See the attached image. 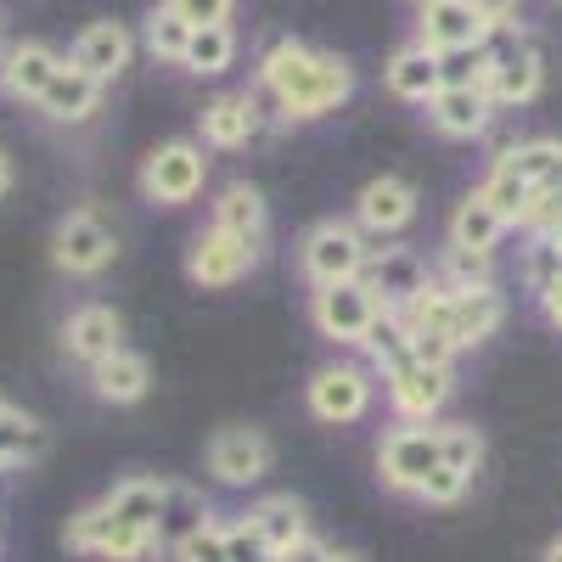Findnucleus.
Returning a JSON list of instances; mask_svg holds the SVG:
<instances>
[{"label":"nucleus","instance_id":"obj_35","mask_svg":"<svg viewBox=\"0 0 562 562\" xmlns=\"http://www.w3.org/2000/svg\"><path fill=\"white\" fill-rule=\"evenodd\" d=\"M45 428L34 416H23V411H12L7 422H0V473H18V467H34L40 456H45Z\"/></svg>","mask_w":562,"mask_h":562},{"label":"nucleus","instance_id":"obj_4","mask_svg":"<svg viewBox=\"0 0 562 562\" xmlns=\"http://www.w3.org/2000/svg\"><path fill=\"white\" fill-rule=\"evenodd\" d=\"M378 389L383 383L366 360H326L304 383V411L321 428H355V422H366L371 405H378Z\"/></svg>","mask_w":562,"mask_h":562},{"label":"nucleus","instance_id":"obj_21","mask_svg":"<svg viewBox=\"0 0 562 562\" xmlns=\"http://www.w3.org/2000/svg\"><path fill=\"white\" fill-rule=\"evenodd\" d=\"M63 68V57L45 40H12L0 52V90L12 102H40V90L52 85V74Z\"/></svg>","mask_w":562,"mask_h":562},{"label":"nucleus","instance_id":"obj_20","mask_svg":"<svg viewBox=\"0 0 562 562\" xmlns=\"http://www.w3.org/2000/svg\"><path fill=\"white\" fill-rule=\"evenodd\" d=\"M428 124L445 140H479L495 124V102L484 97L479 85H445L439 97L428 102Z\"/></svg>","mask_w":562,"mask_h":562},{"label":"nucleus","instance_id":"obj_7","mask_svg":"<svg viewBox=\"0 0 562 562\" xmlns=\"http://www.w3.org/2000/svg\"><path fill=\"white\" fill-rule=\"evenodd\" d=\"M113 259H119V231L108 225V214L97 203L68 209L52 225V265L68 281H97V276L113 270Z\"/></svg>","mask_w":562,"mask_h":562},{"label":"nucleus","instance_id":"obj_45","mask_svg":"<svg viewBox=\"0 0 562 562\" xmlns=\"http://www.w3.org/2000/svg\"><path fill=\"white\" fill-rule=\"evenodd\" d=\"M333 562H366V557H360V551H338V546H333Z\"/></svg>","mask_w":562,"mask_h":562},{"label":"nucleus","instance_id":"obj_49","mask_svg":"<svg viewBox=\"0 0 562 562\" xmlns=\"http://www.w3.org/2000/svg\"><path fill=\"white\" fill-rule=\"evenodd\" d=\"M0 52H7V29H0Z\"/></svg>","mask_w":562,"mask_h":562},{"label":"nucleus","instance_id":"obj_47","mask_svg":"<svg viewBox=\"0 0 562 562\" xmlns=\"http://www.w3.org/2000/svg\"><path fill=\"white\" fill-rule=\"evenodd\" d=\"M12 411H18V405H12V400H7V394H0V422H7V416H12Z\"/></svg>","mask_w":562,"mask_h":562},{"label":"nucleus","instance_id":"obj_38","mask_svg":"<svg viewBox=\"0 0 562 562\" xmlns=\"http://www.w3.org/2000/svg\"><path fill=\"white\" fill-rule=\"evenodd\" d=\"M102 535H108V512H102V501L79 506L74 518H68V529H63V540H68L74 557H102Z\"/></svg>","mask_w":562,"mask_h":562},{"label":"nucleus","instance_id":"obj_17","mask_svg":"<svg viewBox=\"0 0 562 562\" xmlns=\"http://www.w3.org/2000/svg\"><path fill=\"white\" fill-rule=\"evenodd\" d=\"M130 57H135V34H130L124 23H113V18L85 23L79 40H74V52H68L74 68H85L90 79H102V85H113V79L130 68Z\"/></svg>","mask_w":562,"mask_h":562},{"label":"nucleus","instance_id":"obj_30","mask_svg":"<svg viewBox=\"0 0 562 562\" xmlns=\"http://www.w3.org/2000/svg\"><path fill=\"white\" fill-rule=\"evenodd\" d=\"M231 63H237V29L214 23V29H192V45H186L180 68L198 74V79H220Z\"/></svg>","mask_w":562,"mask_h":562},{"label":"nucleus","instance_id":"obj_19","mask_svg":"<svg viewBox=\"0 0 562 562\" xmlns=\"http://www.w3.org/2000/svg\"><path fill=\"white\" fill-rule=\"evenodd\" d=\"M383 85H389V97L428 108L445 90V57H434L422 40H411V45H400V52L383 63Z\"/></svg>","mask_w":562,"mask_h":562},{"label":"nucleus","instance_id":"obj_18","mask_svg":"<svg viewBox=\"0 0 562 562\" xmlns=\"http://www.w3.org/2000/svg\"><path fill=\"white\" fill-rule=\"evenodd\" d=\"M259 130H265V119H259V108H254L248 90L214 97V102L203 108V119H198V140H203L209 153H243Z\"/></svg>","mask_w":562,"mask_h":562},{"label":"nucleus","instance_id":"obj_5","mask_svg":"<svg viewBox=\"0 0 562 562\" xmlns=\"http://www.w3.org/2000/svg\"><path fill=\"white\" fill-rule=\"evenodd\" d=\"M371 243L355 220H315L299 237V276L310 288H338V281H360L371 265Z\"/></svg>","mask_w":562,"mask_h":562},{"label":"nucleus","instance_id":"obj_12","mask_svg":"<svg viewBox=\"0 0 562 562\" xmlns=\"http://www.w3.org/2000/svg\"><path fill=\"white\" fill-rule=\"evenodd\" d=\"M450 389H456L450 366H428V360H405L383 378L394 422H439V411L450 405Z\"/></svg>","mask_w":562,"mask_h":562},{"label":"nucleus","instance_id":"obj_24","mask_svg":"<svg viewBox=\"0 0 562 562\" xmlns=\"http://www.w3.org/2000/svg\"><path fill=\"white\" fill-rule=\"evenodd\" d=\"M90 394H97L102 405H140L153 394V360L124 344L102 366H90Z\"/></svg>","mask_w":562,"mask_h":562},{"label":"nucleus","instance_id":"obj_42","mask_svg":"<svg viewBox=\"0 0 562 562\" xmlns=\"http://www.w3.org/2000/svg\"><path fill=\"white\" fill-rule=\"evenodd\" d=\"M270 562H333V546L326 540H315V535H304L299 546H288L281 557H270Z\"/></svg>","mask_w":562,"mask_h":562},{"label":"nucleus","instance_id":"obj_36","mask_svg":"<svg viewBox=\"0 0 562 562\" xmlns=\"http://www.w3.org/2000/svg\"><path fill=\"white\" fill-rule=\"evenodd\" d=\"M434 281L439 288H495V254H467V248H445L439 265H434Z\"/></svg>","mask_w":562,"mask_h":562},{"label":"nucleus","instance_id":"obj_16","mask_svg":"<svg viewBox=\"0 0 562 562\" xmlns=\"http://www.w3.org/2000/svg\"><path fill=\"white\" fill-rule=\"evenodd\" d=\"M124 349V315L113 310V304H102V299H90V304H79V310H68V321H63V355L74 360V366H102L108 355H119Z\"/></svg>","mask_w":562,"mask_h":562},{"label":"nucleus","instance_id":"obj_41","mask_svg":"<svg viewBox=\"0 0 562 562\" xmlns=\"http://www.w3.org/2000/svg\"><path fill=\"white\" fill-rule=\"evenodd\" d=\"M169 7L192 23V29H214V23H231L237 12V0H169Z\"/></svg>","mask_w":562,"mask_h":562},{"label":"nucleus","instance_id":"obj_39","mask_svg":"<svg viewBox=\"0 0 562 562\" xmlns=\"http://www.w3.org/2000/svg\"><path fill=\"white\" fill-rule=\"evenodd\" d=\"M169 562H231V540H225V524L214 518V524H203L192 540H186Z\"/></svg>","mask_w":562,"mask_h":562},{"label":"nucleus","instance_id":"obj_32","mask_svg":"<svg viewBox=\"0 0 562 562\" xmlns=\"http://www.w3.org/2000/svg\"><path fill=\"white\" fill-rule=\"evenodd\" d=\"M557 276H562V231H529L524 259H518V281H524V293H529V299H540Z\"/></svg>","mask_w":562,"mask_h":562},{"label":"nucleus","instance_id":"obj_50","mask_svg":"<svg viewBox=\"0 0 562 562\" xmlns=\"http://www.w3.org/2000/svg\"><path fill=\"white\" fill-rule=\"evenodd\" d=\"M0 551H7V540H0Z\"/></svg>","mask_w":562,"mask_h":562},{"label":"nucleus","instance_id":"obj_9","mask_svg":"<svg viewBox=\"0 0 562 562\" xmlns=\"http://www.w3.org/2000/svg\"><path fill=\"white\" fill-rule=\"evenodd\" d=\"M265 248L248 243V237H231V231L220 225H203L192 248H186V276H192V288H209V293H225L237 288V281H248L259 270Z\"/></svg>","mask_w":562,"mask_h":562},{"label":"nucleus","instance_id":"obj_1","mask_svg":"<svg viewBox=\"0 0 562 562\" xmlns=\"http://www.w3.org/2000/svg\"><path fill=\"white\" fill-rule=\"evenodd\" d=\"M276 108L281 124H315L326 113H338L355 97V68L338 52H315V45L293 40V34H276L265 52H259V74H254Z\"/></svg>","mask_w":562,"mask_h":562},{"label":"nucleus","instance_id":"obj_46","mask_svg":"<svg viewBox=\"0 0 562 562\" xmlns=\"http://www.w3.org/2000/svg\"><path fill=\"white\" fill-rule=\"evenodd\" d=\"M546 562H562V535H557V540L546 546Z\"/></svg>","mask_w":562,"mask_h":562},{"label":"nucleus","instance_id":"obj_34","mask_svg":"<svg viewBox=\"0 0 562 562\" xmlns=\"http://www.w3.org/2000/svg\"><path fill=\"white\" fill-rule=\"evenodd\" d=\"M360 355H366V366L378 371V378H389L394 366L416 360V355H411V333H405V321H400L394 310H383V315H378V326H371V333H366Z\"/></svg>","mask_w":562,"mask_h":562},{"label":"nucleus","instance_id":"obj_31","mask_svg":"<svg viewBox=\"0 0 562 562\" xmlns=\"http://www.w3.org/2000/svg\"><path fill=\"white\" fill-rule=\"evenodd\" d=\"M479 198L512 225V231H524L529 225V209H535V186L529 180H518L512 169H501V164H490V175H484V186H479Z\"/></svg>","mask_w":562,"mask_h":562},{"label":"nucleus","instance_id":"obj_29","mask_svg":"<svg viewBox=\"0 0 562 562\" xmlns=\"http://www.w3.org/2000/svg\"><path fill=\"white\" fill-rule=\"evenodd\" d=\"M501 169H512L518 180H529L535 192H551V186H562V140L551 135H535V140H512V147L495 153Z\"/></svg>","mask_w":562,"mask_h":562},{"label":"nucleus","instance_id":"obj_37","mask_svg":"<svg viewBox=\"0 0 562 562\" xmlns=\"http://www.w3.org/2000/svg\"><path fill=\"white\" fill-rule=\"evenodd\" d=\"M484 456H490L484 428H473V422H445V467H456V473H467V479L479 484Z\"/></svg>","mask_w":562,"mask_h":562},{"label":"nucleus","instance_id":"obj_13","mask_svg":"<svg viewBox=\"0 0 562 562\" xmlns=\"http://www.w3.org/2000/svg\"><path fill=\"white\" fill-rule=\"evenodd\" d=\"M546 85V45L518 29V40L495 45V74H490V102L495 108H529Z\"/></svg>","mask_w":562,"mask_h":562},{"label":"nucleus","instance_id":"obj_44","mask_svg":"<svg viewBox=\"0 0 562 562\" xmlns=\"http://www.w3.org/2000/svg\"><path fill=\"white\" fill-rule=\"evenodd\" d=\"M7 192H12V153L0 147V203H7Z\"/></svg>","mask_w":562,"mask_h":562},{"label":"nucleus","instance_id":"obj_8","mask_svg":"<svg viewBox=\"0 0 562 562\" xmlns=\"http://www.w3.org/2000/svg\"><path fill=\"white\" fill-rule=\"evenodd\" d=\"M383 304L371 299L366 281H338V288H310V326L315 338H326L333 349H360L366 333L378 326Z\"/></svg>","mask_w":562,"mask_h":562},{"label":"nucleus","instance_id":"obj_6","mask_svg":"<svg viewBox=\"0 0 562 562\" xmlns=\"http://www.w3.org/2000/svg\"><path fill=\"white\" fill-rule=\"evenodd\" d=\"M140 198H147L153 209H186L203 198L209 186V147L192 135H175V140H158V147L147 153V164H140Z\"/></svg>","mask_w":562,"mask_h":562},{"label":"nucleus","instance_id":"obj_33","mask_svg":"<svg viewBox=\"0 0 562 562\" xmlns=\"http://www.w3.org/2000/svg\"><path fill=\"white\" fill-rule=\"evenodd\" d=\"M140 45H147L158 63H175V68H180L186 45H192V23H186L169 0H158V7L147 12V23H140Z\"/></svg>","mask_w":562,"mask_h":562},{"label":"nucleus","instance_id":"obj_26","mask_svg":"<svg viewBox=\"0 0 562 562\" xmlns=\"http://www.w3.org/2000/svg\"><path fill=\"white\" fill-rule=\"evenodd\" d=\"M209 225H220V231H231V237H248V243L265 248V237H270V203H265L259 186L231 180L225 192L214 198V209H209Z\"/></svg>","mask_w":562,"mask_h":562},{"label":"nucleus","instance_id":"obj_3","mask_svg":"<svg viewBox=\"0 0 562 562\" xmlns=\"http://www.w3.org/2000/svg\"><path fill=\"white\" fill-rule=\"evenodd\" d=\"M445 467V428L439 422H394L378 445V479L400 501H422L428 479Z\"/></svg>","mask_w":562,"mask_h":562},{"label":"nucleus","instance_id":"obj_40","mask_svg":"<svg viewBox=\"0 0 562 562\" xmlns=\"http://www.w3.org/2000/svg\"><path fill=\"white\" fill-rule=\"evenodd\" d=\"M467 490H473V479L456 473V467H439L428 490H422V506H456V501H467Z\"/></svg>","mask_w":562,"mask_h":562},{"label":"nucleus","instance_id":"obj_25","mask_svg":"<svg viewBox=\"0 0 562 562\" xmlns=\"http://www.w3.org/2000/svg\"><path fill=\"white\" fill-rule=\"evenodd\" d=\"M164 495H169V479H153V473H135V479H119L102 506H108V518L130 524V529H147L158 540V518H164Z\"/></svg>","mask_w":562,"mask_h":562},{"label":"nucleus","instance_id":"obj_22","mask_svg":"<svg viewBox=\"0 0 562 562\" xmlns=\"http://www.w3.org/2000/svg\"><path fill=\"white\" fill-rule=\"evenodd\" d=\"M102 90H108L102 79H90L85 68H74V63L63 57V68L52 74V85L40 90V102H34V108L52 119V124H85L90 113L102 108Z\"/></svg>","mask_w":562,"mask_h":562},{"label":"nucleus","instance_id":"obj_28","mask_svg":"<svg viewBox=\"0 0 562 562\" xmlns=\"http://www.w3.org/2000/svg\"><path fill=\"white\" fill-rule=\"evenodd\" d=\"M512 237V225L473 192V198H461L456 214H450V231H445V248H467V254H495L501 243Z\"/></svg>","mask_w":562,"mask_h":562},{"label":"nucleus","instance_id":"obj_23","mask_svg":"<svg viewBox=\"0 0 562 562\" xmlns=\"http://www.w3.org/2000/svg\"><path fill=\"white\" fill-rule=\"evenodd\" d=\"M220 512L214 501L198 490V484H186V479H169V495H164V518H158V551L175 557L186 540H192L203 524H214Z\"/></svg>","mask_w":562,"mask_h":562},{"label":"nucleus","instance_id":"obj_48","mask_svg":"<svg viewBox=\"0 0 562 562\" xmlns=\"http://www.w3.org/2000/svg\"><path fill=\"white\" fill-rule=\"evenodd\" d=\"M411 7H416V12H422V7H439V0H411Z\"/></svg>","mask_w":562,"mask_h":562},{"label":"nucleus","instance_id":"obj_2","mask_svg":"<svg viewBox=\"0 0 562 562\" xmlns=\"http://www.w3.org/2000/svg\"><path fill=\"white\" fill-rule=\"evenodd\" d=\"M400 321L411 326V333H439L456 355H467V349H479V344H490L501 333L506 299H501V288H467V293H456V288H439V281H434L416 304L400 310Z\"/></svg>","mask_w":562,"mask_h":562},{"label":"nucleus","instance_id":"obj_15","mask_svg":"<svg viewBox=\"0 0 562 562\" xmlns=\"http://www.w3.org/2000/svg\"><path fill=\"white\" fill-rule=\"evenodd\" d=\"M416 40L428 45L434 57H461V52L490 45L495 29L473 12V0H439V7H422L416 12Z\"/></svg>","mask_w":562,"mask_h":562},{"label":"nucleus","instance_id":"obj_14","mask_svg":"<svg viewBox=\"0 0 562 562\" xmlns=\"http://www.w3.org/2000/svg\"><path fill=\"white\" fill-rule=\"evenodd\" d=\"M366 288H371V299H378L383 310H405V304H416L422 293L434 288V265L422 259L416 248H371V265H366Z\"/></svg>","mask_w":562,"mask_h":562},{"label":"nucleus","instance_id":"obj_27","mask_svg":"<svg viewBox=\"0 0 562 562\" xmlns=\"http://www.w3.org/2000/svg\"><path fill=\"white\" fill-rule=\"evenodd\" d=\"M248 524L259 529L265 551L281 557L288 546H299V540L310 535V512H304L299 495H259V501L248 506Z\"/></svg>","mask_w":562,"mask_h":562},{"label":"nucleus","instance_id":"obj_43","mask_svg":"<svg viewBox=\"0 0 562 562\" xmlns=\"http://www.w3.org/2000/svg\"><path fill=\"white\" fill-rule=\"evenodd\" d=\"M535 304H540V315H546V321L557 326V333H562V276L551 281V288H546V293H540Z\"/></svg>","mask_w":562,"mask_h":562},{"label":"nucleus","instance_id":"obj_11","mask_svg":"<svg viewBox=\"0 0 562 562\" xmlns=\"http://www.w3.org/2000/svg\"><path fill=\"white\" fill-rule=\"evenodd\" d=\"M422 214V192L405 180V175H378V180H366L360 192H355V225L366 231L371 243H394L405 237V231L416 225Z\"/></svg>","mask_w":562,"mask_h":562},{"label":"nucleus","instance_id":"obj_51","mask_svg":"<svg viewBox=\"0 0 562 562\" xmlns=\"http://www.w3.org/2000/svg\"><path fill=\"white\" fill-rule=\"evenodd\" d=\"M557 7H562V0H557Z\"/></svg>","mask_w":562,"mask_h":562},{"label":"nucleus","instance_id":"obj_10","mask_svg":"<svg viewBox=\"0 0 562 562\" xmlns=\"http://www.w3.org/2000/svg\"><path fill=\"white\" fill-rule=\"evenodd\" d=\"M203 467L220 490H259L276 467V445L259 428H220L203 450Z\"/></svg>","mask_w":562,"mask_h":562}]
</instances>
